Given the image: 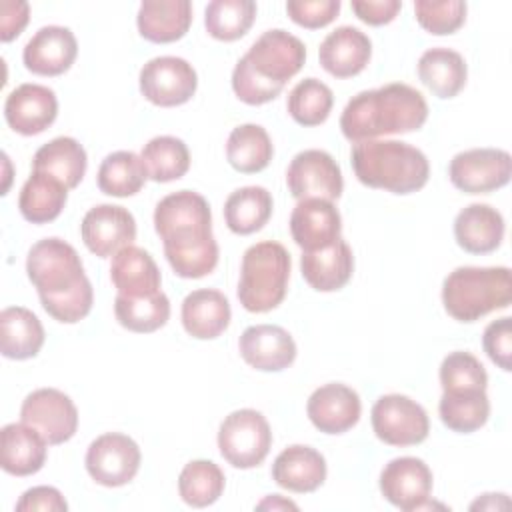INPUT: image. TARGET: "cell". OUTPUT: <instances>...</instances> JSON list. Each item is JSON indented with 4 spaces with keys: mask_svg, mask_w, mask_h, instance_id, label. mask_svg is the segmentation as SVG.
Masks as SVG:
<instances>
[{
    "mask_svg": "<svg viewBox=\"0 0 512 512\" xmlns=\"http://www.w3.org/2000/svg\"><path fill=\"white\" fill-rule=\"evenodd\" d=\"M428 118V104L420 90L392 82L374 90H362L348 100L340 116L346 140L358 144L386 134L420 130Z\"/></svg>",
    "mask_w": 512,
    "mask_h": 512,
    "instance_id": "1",
    "label": "cell"
},
{
    "mask_svg": "<svg viewBox=\"0 0 512 512\" xmlns=\"http://www.w3.org/2000/svg\"><path fill=\"white\" fill-rule=\"evenodd\" d=\"M356 178L392 194H412L426 186L430 164L422 150L402 140H366L352 146Z\"/></svg>",
    "mask_w": 512,
    "mask_h": 512,
    "instance_id": "2",
    "label": "cell"
},
{
    "mask_svg": "<svg viewBox=\"0 0 512 512\" xmlns=\"http://www.w3.org/2000/svg\"><path fill=\"white\" fill-rule=\"evenodd\" d=\"M510 302L512 280L506 266H460L442 282L444 310L458 322H476Z\"/></svg>",
    "mask_w": 512,
    "mask_h": 512,
    "instance_id": "3",
    "label": "cell"
},
{
    "mask_svg": "<svg viewBox=\"0 0 512 512\" xmlns=\"http://www.w3.org/2000/svg\"><path fill=\"white\" fill-rule=\"evenodd\" d=\"M290 254L274 240L252 244L240 264L238 300L248 312H270L282 304L288 278H290Z\"/></svg>",
    "mask_w": 512,
    "mask_h": 512,
    "instance_id": "4",
    "label": "cell"
},
{
    "mask_svg": "<svg viewBox=\"0 0 512 512\" xmlns=\"http://www.w3.org/2000/svg\"><path fill=\"white\" fill-rule=\"evenodd\" d=\"M154 230L164 242V254L204 246L214 240L210 204L192 190L172 192L154 208Z\"/></svg>",
    "mask_w": 512,
    "mask_h": 512,
    "instance_id": "5",
    "label": "cell"
},
{
    "mask_svg": "<svg viewBox=\"0 0 512 512\" xmlns=\"http://www.w3.org/2000/svg\"><path fill=\"white\" fill-rule=\"evenodd\" d=\"M26 274L40 300L70 292L88 280L78 252L60 238H44L30 248Z\"/></svg>",
    "mask_w": 512,
    "mask_h": 512,
    "instance_id": "6",
    "label": "cell"
},
{
    "mask_svg": "<svg viewBox=\"0 0 512 512\" xmlns=\"http://www.w3.org/2000/svg\"><path fill=\"white\" fill-rule=\"evenodd\" d=\"M272 446V430L262 412L240 408L230 412L218 428V450L234 468L248 470L264 462Z\"/></svg>",
    "mask_w": 512,
    "mask_h": 512,
    "instance_id": "7",
    "label": "cell"
},
{
    "mask_svg": "<svg viewBox=\"0 0 512 512\" xmlns=\"http://www.w3.org/2000/svg\"><path fill=\"white\" fill-rule=\"evenodd\" d=\"M370 420L378 440L390 446H416L430 432L426 410L404 394L380 396L372 406Z\"/></svg>",
    "mask_w": 512,
    "mask_h": 512,
    "instance_id": "8",
    "label": "cell"
},
{
    "mask_svg": "<svg viewBox=\"0 0 512 512\" xmlns=\"http://www.w3.org/2000/svg\"><path fill=\"white\" fill-rule=\"evenodd\" d=\"M242 58L254 74L284 86L302 70L306 62V46L294 34L274 28L266 30Z\"/></svg>",
    "mask_w": 512,
    "mask_h": 512,
    "instance_id": "9",
    "label": "cell"
},
{
    "mask_svg": "<svg viewBox=\"0 0 512 512\" xmlns=\"http://www.w3.org/2000/svg\"><path fill=\"white\" fill-rule=\"evenodd\" d=\"M512 158L500 148L458 152L448 166V178L464 194H488L510 182Z\"/></svg>",
    "mask_w": 512,
    "mask_h": 512,
    "instance_id": "10",
    "label": "cell"
},
{
    "mask_svg": "<svg viewBox=\"0 0 512 512\" xmlns=\"http://www.w3.org/2000/svg\"><path fill=\"white\" fill-rule=\"evenodd\" d=\"M138 444L120 432H106L90 442L86 450V470L90 478L106 488H118L134 480L140 470Z\"/></svg>",
    "mask_w": 512,
    "mask_h": 512,
    "instance_id": "11",
    "label": "cell"
},
{
    "mask_svg": "<svg viewBox=\"0 0 512 512\" xmlns=\"http://www.w3.org/2000/svg\"><path fill=\"white\" fill-rule=\"evenodd\" d=\"M140 92L154 106L172 108L186 104L196 88L198 76L192 64L178 56H158L140 70Z\"/></svg>",
    "mask_w": 512,
    "mask_h": 512,
    "instance_id": "12",
    "label": "cell"
},
{
    "mask_svg": "<svg viewBox=\"0 0 512 512\" xmlns=\"http://www.w3.org/2000/svg\"><path fill=\"white\" fill-rule=\"evenodd\" d=\"M20 418L24 424L38 430L48 446L68 442L78 430V410L74 402L56 388L30 392L20 406Z\"/></svg>",
    "mask_w": 512,
    "mask_h": 512,
    "instance_id": "13",
    "label": "cell"
},
{
    "mask_svg": "<svg viewBox=\"0 0 512 512\" xmlns=\"http://www.w3.org/2000/svg\"><path fill=\"white\" fill-rule=\"evenodd\" d=\"M286 184L296 200L322 198L334 202L344 188L338 162L328 152L316 148L302 150L292 158L286 170Z\"/></svg>",
    "mask_w": 512,
    "mask_h": 512,
    "instance_id": "14",
    "label": "cell"
},
{
    "mask_svg": "<svg viewBox=\"0 0 512 512\" xmlns=\"http://www.w3.org/2000/svg\"><path fill=\"white\" fill-rule=\"evenodd\" d=\"M380 492L404 512L422 510L430 502L432 470L416 456L394 458L380 472Z\"/></svg>",
    "mask_w": 512,
    "mask_h": 512,
    "instance_id": "15",
    "label": "cell"
},
{
    "mask_svg": "<svg viewBox=\"0 0 512 512\" xmlns=\"http://www.w3.org/2000/svg\"><path fill=\"white\" fill-rule=\"evenodd\" d=\"M86 248L98 258H110L136 240V220L130 210L116 204L90 208L80 224Z\"/></svg>",
    "mask_w": 512,
    "mask_h": 512,
    "instance_id": "16",
    "label": "cell"
},
{
    "mask_svg": "<svg viewBox=\"0 0 512 512\" xmlns=\"http://www.w3.org/2000/svg\"><path fill=\"white\" fill-rule=\"evenodd\" d=\"M306 414L316 430L324 434H344L358 424L362 402L358 392L350 386L330 382L310 394Z\"/></svg>",
    "mask_w": 512,
    "mask_h": 512,
    "instance_id": "17",
    "label": "cell"
},
{
    "mask_svg": "<svg viewBox=\"0 0 512 512\" xmlns=\"http://www.w3.org/2000/svg\"><path fill=\"white\" fill-rule=\"evenodd\" d=\"M342 232V218L330 200H298L290 214V234L302 252L324 250L332 246Z\"/></svg>",
    "mask_w": 512,
    "mask_h": 512,
    "instance_id": "18",
    "label": "cell"
},
{
    "mask_svg": "<svg viewBox=\"0 0 512 512\" xmlns=\"http://www.w3.org/2000/svg\"><path fill=\"white\" fill-rule=\"evenodd\" d=\"M58 116V100L52 88L42 84H20L4 102L8 126L22 136L44 132Z\"/></svg>",
    "mask_w": 512,
    "mask_h": 512,
    "instance_id": "19",
    "label": "cell"
},
{
    "mask_svg": "<svg viewBox=\"0 0 512 512\" xmlns=\"http://www.w3.org/2000/svg\"><path fill=\"white\" fill-rule=\"evenodd\" d=\"M78 42L70 28L42 26L24 46L22 62L38 76H60L74 64Z\"/></svg>",
    "mask_w": 512,
    "mask_h": 512,
    "instance_id": "20",
    "label": "cell"
},
{
    "mask_svg": "<svg viewBox=\"0 0 512 512\" xmlns=\"http://www.w3.org/2000/svg\"><path fill=\"white\" fill-rule=\"evenodd\" d=\"M244 362L260 372H280L296 358V342L282 326H248L238 340Z\"/></svg>",
    "mask_w": 512,
    "mask_h": 512,
    "instance_id": "21",
    "label": "cell"
},
{
    "mask_svg": "<svg viewBox=\"0 0 512 512\" xmlns=\"http://www.w3.org/2000/svg\"><path fill=\"white\" fill-rule=\"evenodd\" d=\"M372 56L370 38L354 26H338L318 48L320 66L334 78H352L360 74Z\"/></svg>",
    "mask_w": 512,
    "mask_h": 512,
    "instance_id": "22",
    "label": "cell"
},
{
    "mask_svg": "<svg viewBox=\"0 0 512 512\" xmlns=\"http://www.w3.org/2000/svg\"><path fill=\"white\" fill-rule=\"evenodd\" d=\"M272 478L280 488L296 494H308L324 484L326 460L312 446L292 444L276 456L272 464Z\"/></svg>",
    "mask_w": 512,
    "mask_h": 512,
    "instance_id": "23",
    "label": "cell"
},
{
    "mask_svg": "<svg viewBox=\"0 0 512 512\" xmlns=\"http://www.w3.org/2000/svg\"><path fill=\"white\" fill-rule=\"evenodd\" d=\"M504 218L490 204L474 202L454 218V238L470 254L494 252L504 240Z\"/></svg>",
    "mask_w": 512,
    "mask_h": 512,
    "instance_id": "24",
    "label": "cell"
},
{
    "mask_svg": "<svg viewBox=\"0 0 512 512\" xmlns=\"http://www.w3.org/2000/svg\"><path fill=\"white\" fill-rule=\"evenodd\" d=\"M182 326L198 340L218 338L230 324L232 310L228 298L214 288H200L182 300Z\"/></svg>",
    "mask_w": 512,
    "mask_h": 512,
    "instance_id": "25",
    "label": "cell"
},
{
    "mask_svg": "<svg viewBox=\"0 0 512 512\" xmlns=\"http://www.w3.org/2000/svg\"><path fill=\"white\" fill-rule=\"evenodd\" d=\"M110 280L120 296L140 298L160 292L162 276L154 258L138 246H126L112 256Z\"/></svg>",
    "mask_w": 512,
    "mask_h": 512,
    "instance_id": "26",
    "label": "cell"
},
{
    "mask_svg": "<svg viewBox=\"0 0 512 512\" xmlns=\"http://www.w3.org/2000/svg\"><path fill=\"white\" fill-rule=\"evenodd\" d=\"M300 270L304 280L318 292L344 288L354 272V256L348 242L338 238L332 246L314 252H302Z\"/></svg>",
    "mask_w": 512,
    "mask_h": 512,
    "instance_id": "27",
    "label": "cell"
},
{
    "mask_svg": "<svg viewBox=\"0 0 512 512\" xmlns=\"http://www.w3.org/2000/svg\"><path fill=\"white\" fill-rule=\"evenodd\" d=\"M136 24L148 42H176L192 24V4L188 0H146L138 8Z\"/></svg>",
    "mask_w": 512,
    "mask_h": 512,
    "instance_id": "28",
    "label": "cell"
},
{
    "mask_svg": "<svg viewBox=\"0 0 512 512\" xmlns=\"http://www.w3.org/2000/svg\"><path fill=\"white\" fill-rule=\"evenodd\" d=\"M46 446L48 442L32 426L24 422L6 424L0 432L2 470L12 476L36 474L46 462Z\"/></svg>",
    "mask_w": 512,
    "mask_h": 512,
    "instance_id": "29",
    "label": "cell"
},
{
    "mask_svg": "<svg viewBox=\"0 0 512 512\" xmlns=\"http://www.w3.org/2000/svg\"><path fill=\"white\" fill-rule=\"evenodd\" d=\"M44 344V328L38 316L24 306L0 312V352L10 360L34 358Z\"/></svg>",
    "mask_w": 512,
    "mask_h": 512,
    "instance_id": "30",
    "label": "cell"
},
{
    "mask_svg": "<svg viewBox=\"0 0 512 512\" xmlns=\"http://www.w3.org/2000/svg\"><path fill=\"white\" fill-rule=\"evenodd\" d=\"M420 82L438 98H454L466 84L468 68L460 52L452 48H430L418 60Z\"/></svg>",
    "mask_w": 512,
    "mask_h": 512,
    "instance_id": "31",
    "label": "cell"
},
{
    "mask_svg": "<svg viewBox=\"0 0 512 512\" xmlns=\"http://www.w3.org/2000/svg\"><path fill=\"white\" fill-rule=\"evenodd\" d=\"M88 158L82 144L70 136H58L40 146L32 158V170L60 180L68 190L76 188L86 174Z\"/></svg>",
    "mask_w": 512,
    "mask_h": 512,
    "instance_id": "32",
    "label": "cell"
},
{
    "mask_svg": "<svg viewBox=\"0 0 512 512\" xmlns=\"http://www.w3.org/2000/svg\"><path fill=\"white\" fill-rule=\"evenodd\" d=\"M68 200V188L50 174L32 170L30 178L24 182L18 208L24 220L32 224H46L60 216Z\"/></svg>",
    "mask_w": 512,
    "mask_h": 512,
    "instance_id": "33",
    "label": "cell"
},
{
    "mask_svg": "<svg viewBox=\"0 0 512 512\" xmlns=\"http://www.w3.org/2000/svg\"><path fill=\"white\" fill-rule=\"evenodd\" d=\"M272 194L264 186H242L224 202L226 226L240 236L262 230L272 216Z\"/></svg>",
    "mask_w": 512,
    "mask_h": 512,
    "instance_id": "34",
    "label": "cell"
},
{
    "mask_svg": "<svg viewBox=\"0 0 512 512\" xmlns=\"http://www.w3.org/2000/svg\"><path fill=\"white\" fill-rule=\"evenodd\" d=\"M274 156V146L268 132L258 124L236 126L226 142V158L230 166L242 174L264 170Z\"/></svg>",
    "mask_w": 512,
    "mask_h": 512,
    "instance_id": "35",
    "label": "cell"
},
{
    "mask_svg": "<svg viewBox=\"0 0 512 512\" xmlns=\"http://www.w3.org/2000/svg\"><path fill=\"white\" fill-rule=\"evenodd\" d=\"M438 414L442 424L460 434L480 430L490 416V400L486 390H458L442 392L438 402Z\"/></svg>",
    "mask_w": 512,
    "mask_h": 512,
    "instance_id": "36",
    "label": "cell"
},
{
    "mask_svg": "<svg viewBox=\"0 0 512 512\" xmlns=\"http://www.w3.org/2000/svg\"><path fill=\"white\" fill-rule=\"evenodd\" d=\"M148 172L142 158L130 150H118L108 154L98 168L100 192L116 198L134 196L146 184Z\"/></svg>",
    "mask_w": 512,
    "mask_h": 512,
    "instance_id": "37",
    "label": "cell"
},
{
    "mask_svg": "<svg viewBox=\"0 0 512 512\" xmlns=\"http://www.w3.org/2000/svg\"><path fill=\"white\" fill-rule=\"evenodd\" d=\"M114 314L120 326L130 332L148 334L162 328L170 318V300L160 290L150 296L128 298L116 294L114 300Z\"/></svg>",
    "mask_w": 512,
    "mask_h": 512,
    "instance_id": "38",
    "label": "cell"
},
{
    "mask_svg": "<svg viewBox=\"0 0 512 512\" xmlns=\"http://www.w3.org/2000/svg\"><path fill=\"white\" fill-rule=\"evenodd\" d=\"M148 178L154 182H172L190 168V152L184 140L176 136H156L148 140L140 154Z\"/></svg>",
    "mask_w": 512,
    "mask_h": 512,
    "instance_id": "39",
    "label": "cell"
},
{
    "mask_svg": "<svg viewBox=\"0 0 512 512\" xmlns=\"http://www.w3.org/2000/svg\"><path fill=\"white\" fill-rule=\"evenodd\" d=\"M224 472L212 460H192L178 476L180 498L194 508H206L214 504L224 492Z\"/></svg>",
    "mask_w": 512,
    "mask_h": 512,
    "instance_id": "40",
    "label": "cell"
},
{
    "mask_svg": "<svg viewBox=\"0 0 512 512\" xmlns=\"http://www.w3.org/2000/svg\"><path fill=\"white\" fill-rule=\"evenodd\" d=\"M256 18V2L252 0H214L204 10V26L208 34L222 42L242 38Z\"/></svg>",
    "mask_w": 512,
    "mask_h": 512,
    "instance_id": "41",
    "label": "cell"
},
{
    "mask_svg": "<svg viewBox=\"0 0 512 512\" xmlns=\"http://www.w3.org/2000/svg\"><path fill=\"white\" fill-rule=\"evenodd\" d=\"M334 104L332 90L318 78L300 80L288 94L286 108L300 126H318L326 122Z\"/></svg>",
    "mask_w": 512,
    "mask_h": 512,
    "instance_id": "42",
    "label": "cell"
},
{
    "mask_svg": "<svg viewBox=\"0 0 512 512\" xmlns=\"http://www.w3.org/2000/svg\"><path fill=\"white\" fill-rule=\"evenodd\" d=\"M442 392L486 390L488 374L480 360L470 352H450L440 364Z\"/></svg>",
    "mask_w": 512,
    "mask_h": 512,
    "instance_id": "43",
    "label": "cell"
},
{
    "mask_svg": "<svg viewBox=\"0 0 512 512\" xmlns=\"http://www.w3.org/2000/svg\"><path fill=\"white\" fill-rule=\"evenodd\" d=\"M414 14L418 24L434 34H454L466 20V2L462 0H416Z\"/></svg>",
    "mask_w": 512,
    "mask_h": 512,
    "instance_id": "44",
    "label": "cell"
},
{
    "mask_svg": "<svg viewBox=\"0 0 512 512\" xmlns=\"http://www.w3.org/2000/svg\"><path fill=\"white\" fill-rule=\"evenodd\" d=\"M232 90L244 104L260 106L274 100L284 90V86L260 78L248 68L244 58H240L232 70Z\"/></svg>",
    "mask_w": 512,
    "mask_h": 512,
    "instance_id": "45",
    "label": "cell"
},
{
    "mask_svg": "<svg viewBox=\"0 0 512 512\" xmlns=\"http://www.w3.org/2000/svg\"><path fill=\"white\" fill-rule=\"evenodd\" d=\"M340 0H290L286 12L292 22L308 30L328 26L340 12Z\"/></svg>",
    "mask_w": 512,
    "mask_h": 512,
    "instance_id": "46",
    "label": "cell"
},
{
    "mask_svg": "<svg viewBox=\"0 0 512 512\" xmlns=\"http://www.w3.org/2000/svg\"><path fill=\"white\" fill-rule=\"evenodd\" d=\"M482 346L488 358L504 372L512 370V318L502 316L490 322L482 336Z\"/></svg>",
    "mask_w": 512,
    "mask_h": 512,
    "instance_id": "47",
    "label": "cell"
},
{
    "mask_svg": "<svg viewBox=\"0 0 512 512\" xmlns=\"http://www.w3.org/2000/svg\"><path fill=\"white\" fill-rule=\"evenodd\" d=\"M16 510L18 512H34V510L66 512L68 502L64 500L62 492L54 486H34L20 496V500L16 502Z\"/></svg>",
    "mask_w": 512,
    "mask_h": 512,
    "instance_id": "48",
    "label": "cell"
},
{
    "mask_svg": "<svg viewBox=\"0 0 512 512\" xmlns=\"http://www.w3.org/2000/svg\"><path fill=\"white\" fill-rule=\"evenodd\" d=\"M30 18V6L24 0L0 2V40L10 42L20 36Z\"/></svg>",
    "mask_w": 512,
    "mask_h": 512,
    "instance_id": "49",
    "label": "cell"
},
{
    "mask_svg": "<svg viewBox=\"0 0 512 512\" xmlns=\"http://www.w3.org/2000/svg\"><path fill=\"white\" fill-rule=\"evenodd\" d=\"M400 8V0H352L354 14L370 26H382L392 22Z\"/></svg>",
    "mask_w": 512,
    "mask_h": 512,
    "instance_id": "50",
    "label": "cell"
},
{
    "mask_svg": "<svg viewBox=\"0 0 512 512\" xmlns=\"http://www.w3.org/2000/svg\"><path fill=\"white\" fill-rule=\"evenodd\" d=\"M258 510H298V506L286 498H282L280 494H272V496H266L262 502L256 504Z\"/></svg>",
    "mask_w": 512,
    "mask_h": 512,
    "instance_id": "51",
    "label": "cell"
}]
</instances>
